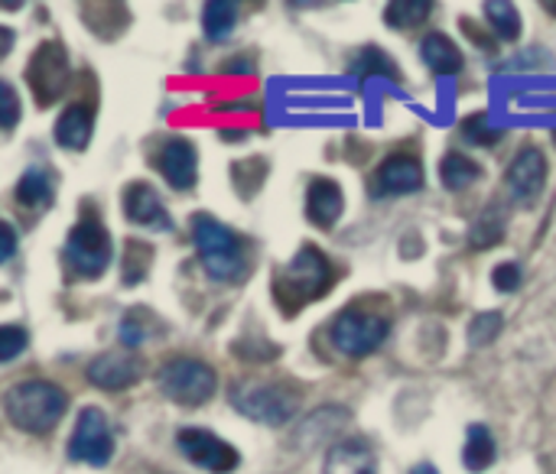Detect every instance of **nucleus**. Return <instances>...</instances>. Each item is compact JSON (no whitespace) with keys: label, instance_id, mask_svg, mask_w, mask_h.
<instances>
[{"label":"nucleus","instance_id":"nucleus-24","mask_svg":"<svg viewBox=\"0 0 556 474\" xmlns=\"http://www.w3.org/2000/svg\"><path fill=\"white\" fill-rule=\"evenodd\" d=\"M479 176H482L479 163L469 159L466 153H446L443 163H440V179H443V185L453 189V192H463V189L476 185Z\"/></svg>","mask_w":556,"mask_h":474},{"label":"nucleus","instance_id":"nucleus-27","mask_svg":"<svg viewBox=\"0 0 556 474\" xmlns=\"http://www.w3.org/2000/svg\"><path fill=\"white\" fill-rule=\"evenodd\" d=\"M485 16H489L492 29L502 39H518L521 36V13H518L515 3H508V0H489L485 3Z\"/></svg>","mask_w":556,"mask_h":474},{"label":"nucleus","instance_id":"nucleus-28","mask_svg":"<svg viewBox=\"0 0 556 474\" xmlns=\"http://www.w3.org/2000/svg\"><path fill=\"white\" fill-rule=\"evenodd\" d=\"M352 72L355 75H384V78H397V65L391 55H384L378 46H365L352 55Z\"/></svg>","mask_w":556,"mask_h":474},{"label":"nucleus","instance_id":"nucleus-5","mask_svg":"<svg viewBox=\"0 0 556 474\" xmlns=\"http://www.w3.org/2000/svg\"><path fill=\"white\" fill-rule=\"evenodd\" d=\"M231 407L264 426H287L296 410H300V390L293 384H277V381H238L231 387Z\"/></svg>","mask_w":556,"mask_h":474},{"label":"nucleus","instance_id":"nucleus-18","mask_svg":"<svg viewBox=\"0 0 556 474\" xmlns=\"http://www.w3.org/2000/svg\"><path fill=\"white\" fill-rule=\"evenodd\" d=\"M342 208H345V195H342L339 182H332V179H313L309 182V189H306V215H309L313 225L332 228L339 221Z\"/></svg>","mask_w":556,"mask_h":474},{"label":"nucleus","instance_id":"nucleus-11","mask_svg":"<svg viewBox=\"0 0 556 474\" xmlns=\"http://www.w3.org/2000/svg\"><path fill=\"white\" fill-rule=\"evenodd\" d=\"M26 78H29V88L36 91V101L39 104L55 101L65 91V81H68L65 49L59 42H42L36 49V55H33V65H29Z\"/></svg>","mask_w":556,"mask_h":474},{"label":"nucleus","instance_id":"nucleus-16","mask_svg":"<svg viewBox=\"0 0 556 474\" xmlns=\"http://www.w3.org/2000/svg\"><path fill=\"white\" fill-rule=\"evenodd\" d=\"M323 474H378V462L365 439H342L332 443L323 462Z\"/></svg>","mask_w":556,"mask_h":474},{"label":"nucleus","instance_id":"nucleus-7","mask_svg":"<svg viewBox=\"0 0 556 474\" xmlns=\"http://www.w3.org/2000/svg\"><path fill=\"white\" fill-rule=\"evenodd\" d=\"M388 332H391V322L384 316H375L365 309H345L332 322V345L349 358H365L384 345Z\"/></svg>","mask_w":556,"mask_h":474},{"label":"nucleus","instance_id":"nucleus-36","mask_svg":"<svg viewBox=\"0 0 556 474\" xmlns=\"http://www.w3.org/2000/svg\"><path fill=\"white\" fill-rule=\"evenodd\" d=\"M0 231H3V254H0V260H3V264H10V260H13V254H16V234H13V225H10V221H3V225H0Z\"/></svg>","mask_w":556,"mask_h":474},{"label":"nucleus","instance_id":"nucleus-32","mask_svg":"<svg viewBox=\"0 0 556 474\" xmlns=\"http://www.w3.org/2000/svg\"><path fill=\"white\" fill-rule=\"evenodd\" d=\"M26 342H29L26 329H20V325H3V329H0V361H13L20 351H26Z\"/></svg>","mask_w":556,"mask_h":474},{"label":"nucleus","instance_id":"nucleus-12","mask_svg":"<svg viewBox=\"0 0 556 474\" xmlns=\"http://www.w3.org/2000/svg\"><path fill=\"white\" fill-rule=\"evenodd\" d=\"M85 374H88L91 387H98V390H124V387H130V384L140 381L143 361L130 348H124V351H104V355H98L88 364Z\"/></svg>","mask_w":556,"mask_h":474},{"label":"nucleus","instance_id":"nucleus-13","mask_svg":"<svg viewBox=\"0 0 556 474\" xmlns=\"http://www.w3.org/2000/svg\"><path fill=\"white\" fill-rule=\"evenodd\" d=\"M160 176L169 182L176 192H189L199 179V156L195 146L186 137H173L160 146Z\"/></svg>","mask_w":556,"mask_h":474},{"label":"nucleus","instance_id":"nucleus-35","mask_svg":"<svg viewBox=\"0 0 556 474\" xmlns=\"http://www.w3.org/2000/svg\"><path fill=\"white\" fill-rule=\"evenodd\" d=\"M492 283H495V290H502V293H515V290H521V283H525V270H521L518 264H502V267H495Z\"/></svg>","mask_w":556,"mask_h":474},{"label":"nucleus","instance_id":"nucleus-10","mask_svg":"<svg viewBox=\"0 0 556 474\" xmlns=\"http://www.w3.org/2000/svg\"><path fill=\"white\" fill-rule=\"evenodd\" d=\"M544 185H547V159H544V153L538 146H525L508 166L505 189H508L515 205L528 208V205H534L541 198Z\"/></svg>","mask_w":556,"mask_h":474},{"label":"nucleus","instance_id":"nucleus-31","mask_svg":"<svg viewBox=\"0 0 556 474\" xmlns=\"http://www.w3.org/2000/svg\"><path fill=\"white\" fill-rule=\"evenodd\" d=\"M140 316H143V312H130V316L121 319V345L130 348V351L140 348V345L153 335V329H143V325H140Z\"/></svg>","mask_w":556,"mask_h":474},{"label":"nucleus","instance_id":"nucleus-33","mask_svg":"<svg viewBox=\"0 0 556 474\" xmlns=\"http://www.w3.org/2000/svg\"><path fill=\"white\" fill-rule=\"evenodd\" d=\"M463 133H466V137L472 140V143H479V146H492L495 140H502V130H492V127H489V117H485V114H472V117L466 120Z\"/></svg>","mask_w":556,"mask_h":474},{"label":"nucleus","instance_id":"nucleus-23","mask_svg":"<svg viewBox=\"0 0 556 474\" xmlns=\"http://www.w3.org/2000/svg\"><path fill=\"white\" fill-rule=\"evenodd\" d=\"M238 26V7L228 0H212L202 7V33L208 42H225Z\"/></svg>","mask_w":556,"mask_h":474},{"label":"nucleus","instance_id":"nucleus-37","mask_svg":"<svg viewBox=\"0 0 556 474\" xmlns=\"http://www.w3.org/2000/svg\"><path fill=\"white\" fill-rule=\"evenodd\" d=\"M0 39H3V42H0V55H7V52H10V46H13V29H7V26H3V29H0Z\"/></svg>","mask_w":556,"mask_h":474},{"label":"nucleus","instance_id":"nucleus-14","mask_svg":"<svg viewBox=\"0 0 556 474\" xmlns=\"http://www.w3.org/2000/svg\"><path fill=\"white\" fill-rule=\"evenodd\" d=\"M424 185V166L410 153H394L388 156L378 172H375V195H410Z\"/></svg>","mask_w":556,"mask_h":474},{"label":"nucleus","instance_id":"nucleus-15","mask_svg":"<svg viewBox=\"0 0 556 474\" xmlns=\"http://www.w3.org/2000/svg\"><path fill=\"white\" fill-rule=\"evenodd\" d=\"M124 215L134 225H143V228H160V231L173 228V218H169L166 205L160 202V195L147 182H134V185L124 189Z\"/></svg>","mask_w":556,"mask_h":474},{"label":"nucleus","instance_id":"nucleus-8","mask_svg":"<svg viewBox=\"0 0 556 474\" xmlns=\"http://www.w3.org/2000/svg\"><path fill=\"white\" fill-rule=\"evenodd\" d=\"M111 456H114V433H111L108 417L94 407L81 410L68 436V459L91 465V469H104Z\"/></svg>","mask_w":556,"mask_h":474},{"label":"nucleus","instance_id":"nucleus-2","mask_svg":"<svg viewBox=\"0 0 556 474\" xmlns=\"http://www.w3.org/2000/svg\"><path fill=\"white\" fill-rule=\"evenodd\" d=\"M336 273L326 254L313 244H303L296 257L277 273L274 280V296L283 312H300L306 303H316L323 293H329Z\"/></svg>","mask_w":556,"mask_h":474},{"label":"nucleus","instance_id":"nucleus-22","mask_svg":"<svg viewBox=\"0 0 556 474\" xmlns=\"http://www.w3.org/2000/svg\"><path fill=\"white\" fill-rule=\"evenodd\" d=\"M498 459V446H495V436L485 423H472L466 430V446H463V465L469 472H485L492 469Z\"/></svg>","mask_w":556,"mask_h":474},{"label":"nucleus","instance_id":"nucleus-6","mask_svg":"<svg viewBox=\"0 0 556 474\" xmlns=\"http://www.w3.org/2000/svg\"><path fill=\"white\" fill-rule=\"evenodd\" d=\"M156 384H160L166 400L195 410V407L212 400L218 381H215V371L205 361H199V358H173V361H166L160 368Z\"/></svg>","mask_w":556,"mask_h":474},{"label":"nucleus","instance_id":"nucleus-38","mask_svg":"<svg viewBox=\"0 0 556 474\" xmlns=\"http://www.w3.org/2000/svg\"><path fill=\"white\" fill-rule=\"evenodd\" d=\"M410 474H440V472H437V469H433L430 462H420L417 469H410Z\"/></svg>","mask_w":556,"mask_h":474},{"label":"nucleus","instance_id":"nucleus-1","mask_svg":"<svg viewBox=\"0 0 556 474\" xmlns=\"http://www.w3.org/2000/svg\"><path fill=\"white\" fill-rule=\"evenodd\" d=\"M192 241H195V254L202 260V270L215 283L244 280V273H248V247L231 228H225L218 218L199 212V215H192Z\"/></svg>","mask_w":556,"mask_h":474},{"label":"nucleus","instance_id":"nucleus-17","mask_svg":"<svg viewBox=\"0 0 556 474\" xmlns=\"http://www.w3.org/2000/svg\"><path fill=\"white\" fill-rule=\"evenodd\" d=\"M16 208L26 215H39L55 202V179L46 166H29L16 182Z\"/></svg>","mask_w":556,"mask_h":474},{"label":"nucleus","instance_id":"nucleus-19","mask_svg":"<svg viewBox=\"0 0 556 474\" xmlns=\"http://www.w3.org/2000/svg\"><path fill=\"white\" fill-rule=\"evenodd\" d=\"M94 130V114L88 104H72L55 120V143L62 150H85Z\"/></svg>","mask_w":556,"mask_h":474},{"label":"nucleus","instance_id":"nucleus-25","mask_svg":"<svg viewBox=\"0 0 556 474\" xmlns=\"http://www.w3.org/2000/svg\"><path fill=\"white\" fill-rule=\"evenodd\" d=\"M332 413H336V407H323L319 413H313V417L300 426V446H303V449H316L319 443L332 439L336 430H339L342 423H349V413L339 417V420H332Z\"/></svg>","mask_w":556,"mask_h":474},{"label":"nucleus","instance_id":"nucleus-21","mask_svg":"<svg viewBox=\"0 0 556 474\" xmlns=\"http://www.w3.org/2000/svg\"><path fill=\"white\" fill-rule=\"evenodd\" d=\"M505 231H508V212H505V205L492 202V205H485V208L479 212V218L472 221V228H469V244H472L476 251H489V247L502 244Z\"/></svg>","mask_w":556,"mask_h":474},{"label":"nucleus","instance_id":"nucleus-26","mask_svg":"<svg viewBox=\"0 0 556 474\" xmlns=\"http://www.w3.org/2000/svg\"><path fill=\"white\" fill-rule=\"evenodd\" d=\"M430 10H433L430 0H394L384 7V23L391 29H414L430 16Z\"/></svg>","mask_w":556,"mask_h":474},{"label":"nucleus","instance_id":"nucleus-4","mask_svg":"<svg viewBox=\"0 0 556 474\" xmlns=\"http://www.w3.org/2000/svg\"><path fill=\"white\" fill-rule=\"evenodd\" d=\"M111 264V234L88 205L62 244V270L68 280H98Z\"/></svg>","mask_w":556,"mask_h":474},{"label":"nucleus","instance_id":"nucleus-20","mask_svg":"<svg viewBox=\"0 0 556 474\" xmlns=\"http://www.w3.org/2000/svg\"><path fill=\"white\" fill-rule=\"evenodd\" d=\"M420 55L433 75H459L463 72V52L446 33H427L420 42Z\"/></svg>","mask_w":556,"mask_h":474},{"label":"nucleus","instance_id":"nucleus-3","mask_svg":"<svg viewBox=\"0 0 556 474\" xmlns=\"http://www.w3.org/2000/svg\"><path fill=\"white\" fill-rule=\"evenodd\" d=\"M65 407H68L65 390L49 381H20L3 394L7 420L29 436L49 433L65 417Z\"/></svg>","mask_w":556,"mask_h":474},{"label":"nucleus","instance_id":"nucleus-29","mask_svg":"<svg viewBox=\"0 0 556 474\" xmlns=\"http://www.w3.org/2000/svg\"><path fill=\"white\" fill-rule=\"evenodd\" d=\"M150 260H153L150 244H143V241H127V251H124V283H127V286H137V283L147 277Z\"/></svg>","mask_w":556,"mask_h":474},{"label":"nucleus","instance_id":"nucleus-9","mask_svg":"<svg viewBox=\"0 0 556 474\" xmlns=\"http://www.w3.org/2000/svg\"><path fill=\"white\" fill-rule=\"evenodd\" d=\"M176 446H179V452H182L195 469H202V472L228 474L241 465L238 449L228 446L222 436L202 430V426H182V430L176 433Z\"/></svg>","mask_w":556,"mask_h":474},{"label":"nucleus","instance_id":"nucleus-34","mask_svg":"<svg viewBox=\"0 0 556 474\" xmlns=\"http://www.w3.org/2000/svg\"><path fill=\"white\" fill-rule=\"evenodd\" d=\"M0 104H3L0 124H3V130H13L16 120H20V101H16V91H13L10 81H0Z\"/></svg>","mask_w":556,"mask_h":474},{"label":"nucleus","instance_id":"nucleus-30","mask_svg":"<svg viewBox=\"0 0 556 474\" xmlns=\"http://www.w3.org/2000/svg\"><path fill=\"white\" fill-rule=\"evenodd\" d=\"M502 312H482V316H476V322L469 325V345L472 348H485V345H492L495 338H498V332H502Z\"/></svg>","mask_w":556,"mask_h":474}]
</instances>
